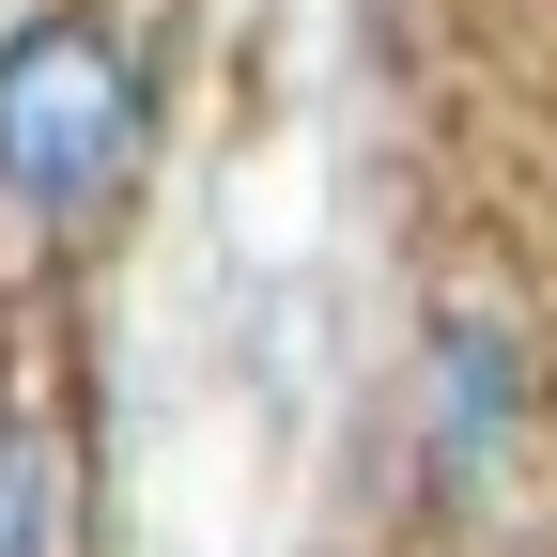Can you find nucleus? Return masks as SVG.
<instances>
[{"mask_svg": "<svg viewBox=\"0 0 557 557\" xmlns=\"http://www.w3.org/2000/svg\"><path fill=\"white\" fill-rule=\"evenodd\" d=\"M139 139H156V94H139V47L109 16H16L0 32V201L47 233L109 218L139 186Z\"/></svg>", "mask_w": 557, "mask_h": 557, "instance_id": "1", "label": "nucleus"}, {"mask_svg": "<svg viewBox=\"0 0 557 557\" xmlns=\"http://www.w3.org/2000/svg\"><path fill=\"white\" fill-rule=\"evenodd\" d=\"M0 557H78V449L47 418H0Z\"/></svg>", "mask_w": 557, "mask_h": 557, "instance_id": "2", "label": "nucleus"}, {"mask_svg": "<svg viewBox=\"0 0 557 557\" xmlns=\"http://www.w3.org/2000/svg\"><path fill=\"white\" fill-rule=\"evenodd\" d=\"M434 434H449V465H480V449H496L511 434V357H496V341H449V387H434Z\"/></svg>", "mask_w": 557, "mask_h": 557, "instance_id": "3", "label": "nucleus"}]
</instances>
